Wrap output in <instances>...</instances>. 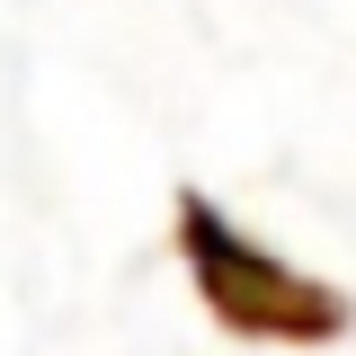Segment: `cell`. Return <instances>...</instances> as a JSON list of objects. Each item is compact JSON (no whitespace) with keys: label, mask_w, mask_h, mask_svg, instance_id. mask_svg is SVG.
Segmentation results:
<instances>
[{"label":"cell","mask_w":356,"mask_h":356,"mask_svg":"<svg viewBox=\"0 0 356 356\" xmlns=\"http://www.w3.org/2000/svg\"><path fill=\"white\" fill-rule=\"evenodd\" d=\"M178 259L196 276V294L232 339H267V348H330L348 339L356 303L330 276H303L294 259H276L259 232L222 214L205 187H178Z\"/></svg>","instance_id":"6da1fadb"}]
</instances>
